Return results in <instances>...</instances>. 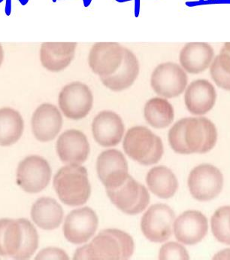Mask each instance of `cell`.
Listing matches in <instances>:
<instances>
[{
	"instance_id": "cell-29",
	"label": "cell",
	"mask_w": 230,
	"mask_h": 260,
	"mask_svg": "<svg viewBox=\"0 0 230 260\" xmlns=\"http://www.w3.org/2000/svg\"><path fill=\"white\" fill-rule=\"evenodd\" d=\"M211 231L222 244L230 245V206L218 208L211 219Z\"/></svg>"
},
{
	"instance_id": "cell-13",
	"label": "cell",
	"mask_w": 230,
	"mask_h": 260,
	"mask_svg": "<svg viewBox=\"0 0 230 260\" xmlns=\"http://www.w3.org/2000/svg\"><path fill=\"white\" fill-rule=\"evenodd\" d=\"M61 112L54 104L45 103L39 106L31 118L32 135L42 143L54 141L63 127Z\"/></svg>"
},
{
	"instance_id": "cell-16",
	"label": "cell",
	"mask_w": 230,
	"mask_h": 260,
	"mask_svg": "<svg viewBox=\"0 0 230 260\" xmlns=\"http://www.w3.org/2000/svg\"><path fill=\"white\" fill-rule=\"evenodd\" d=\"M217 92L214 85L206 79H197L186 86L184 103L188 111L194 116L207 114L215 105Z\"/></svg>"
},
{
	"instance_id": "cell-35",
	"label": "cell",
	"mask_w": 230,
	"mask_h": 260,
	"mask_svg": "<svg viewBox=\"0 0 230 260\" xmlns=\"http://www.w3.org/2000/svg\"><path fill=\"white\" fill-rule=\"evenodd\" d=\"M88 244L79 247L74 252L73 259H89L88 253Z\"/></svg>"
},
{
	"instance_id": "cell-4",
	"label": "cell",
	"mask_w": 230,
	"mask_h": 260,
	"mask_svg": "<svg viewBox=\"0 0 230 260\" xmlns=\"http://www.w3.org/2000/svg\"><path fill=\"white\" fill-rule=\"evenodd\" d=\"M187 85V74L181 65L174 62L158 65L150 76L152 89L158 96L166 99L182 94Z\"/></svg>"
},
{
	"instance_id": "cell-20",
	"label": "cell",
	"mask_w": 230,
	"mask_h": 260,
	"mask_svg": "<svg viewBox=\"0 0 230 260\" xmlns=\"http://www.w3.org/2000/svg\"><path fill=\"white\" fill-rule=\"evenodd\" d=\"M32 222L46 231L57 230L63 222L64 211L61 205L51 197H42L31 208Z\"/></svg>"
},
{
	"instance_id": "cell-7",
	"label": "cell",
	"mask_w": 230,
	"mask_h": 260,
	"mask_svg": "<svg viewBox=\"0 0 230 260\" xmlns=\"http://www.w3.org/2000/svg\"><path fill=\"white\" fill-rule=\"evenodd\" d=\"M175 220V214L170 207L165 204H156L151 205L143 215L141 232L151 242H165L173 234Z\"/></svg>"
},
{
	"instance_id": "cell-3",
	"label": "cell",
	"mask_w": 230,
	"mask_h": 260,
	"mask_svg": "<svg viewBox=\"0 0 230 260\" xmlns=\"http://www.w3.org/2000/svg\"><path fill=\"white\" fill-rule=\"evenodd\" d=\"M51 175V166L46 158L40 155H29L20 161L17 168V184L25 192L36 194L48 186Z\"/></svg>"
},
{
	"instance_id": "cell-1",
	"label": "cell",
	"mask_w": 230,
	"mask_h": 260,
	"mask_svg": "<svg viewBox=\"0 0 230 260\" xmlns=\"http://www.w3.org/2000/svg\"><path fill=\"white\" fill-rule=\"evenodd\" d=\"M53 184L60 200L68 206H82L91 197V185L84 166L62 167L54 176Z\"/></svg>"
},
{
	"instance_id": "cell-24",
	"label": "cell",
	"mask_w": 230,
	"mask_h": 260,
	"mask_svg": "<svg viewBox=\"0 0 230 260\" xmlns=\"http://www.w3.org/2000/svg\"><path fill=\"white\" fill-rule=\"evenodd\" d=\"M144 117L154 128H166L173 122L175 110L166 98L155 96L144 105Z\"/></svg>"
},
{
	"instance_id": "cell-28",
	"label": "cell",
	"mask_w": 230,
	"mask_h": 260,
	"mask_svg": "<svg viewBox=\"0 0 230 260\" xmlns=\"http://www.w3.org/2000/svg\"><path fill=\"white\" fill-rule=\"evenodd\" d=\"M18 219L23 227V241L21 250L15 259H29L33 256L39 247L40 238L38 232L30 221L25 218Z\"/></svg>"
},
{
	"instance_id": "cell-32",
	"label": "cell",
	"mask_w": 230,
	"mask_h": 260,
	"mask_svg": "<svg viewBox=\"0 0 230 260\" xmlns=\"http://www.w3.org/2000/svg\"><path fill=\"white\" fill-rule=\"evenodd\" d=\"M158 258L160 259H189V256L182 244L170 241L162 246Z\"/></svg>"
},
{
	"instance_id": "cell-21",
	"label": "cell",
	"mask_w": 230,
	"mask_h": 260,
	"mask_svg": "<svg viewBox=\"0 0 230 260\" xmlns=\"http://www.w3.org/2000/svg\"><path fill=\"white\" fill-rule=\"evenodd\" d=\"M23 235L19 219H0V256L15 259L21 250Z\"/></svg>"
},
{
	"instance_id": "cell-18",
	"label": "cell",
	"mask_w": 230,
	"mask_h": 260,
	"mask_svg": "<svg viewBox=\"0 0 230 260\" xmlns=\"http://www.w3.org/2000/svg\"><path fill=\"white\" fill-rule=\"evenodd\" d=\"M140 72L139 61L136 54L124 48V57L118 71L105 77H100L102 85L114 92H121L130 88L137 79Z\"/></svg>"
},
{
	"instance_id": "cell-15",
	"label": "cell",
	"mask_w": 230,
	"mask_h": 260,
	"mask_svg": "<svg viewBox=\"0 0 230 260\" xmlns=\"http://www.w3.org/2000/svg\"><path fill=\"white\" fill-rule=\"evenodd\" d=\"M208 230V219L199 211H186L175 218L173 233L178 242L194 245L204 239Z\"/></svg>"
},
{
	"instance_id": "cell-26",
	"label": "cell",
	"mask_w": 230,
	"mask_h": 260,
	"mask_svg": "<svg viewBox=\"0 0 230 260\" xmlns=\"http://www.w3.org/2000/svg\"><path fill=\"white\" fill-rule=\"evenodd\" d=\"M140 188L141 184L130 175L122 186L117 189H106V193L113 205L126 213L137 202Z\"/></svg>"
},
{
	"instance_id": "cell-11",
	"label": "cell",
	"mask_w": 230,
	"mask_h": 260,
	"mask_svg": "<svg viewBox=\"0 0 230 260\" xmlns=\"http://www.w3.org/2000/svg\"><path fill=\"white\" fill-rule=\"evenodd\" d=\"M124 48L118 43H95L88 54L91 71L99 77L112 75L124 60Z\"/></svg>"
},
{
	"instance_id": "cell-27",
	"label": "cell",
	"mask_w": 230,
	"mask_h": 260,
	"mask_svg": "<svg viewBox=\"0 0 230 260\" xmlns=\"http://www.w3.org/2000/svg\"><path fill=\"white\" fill-rule=\"evenodd\" d=\"M209 69L214 83L221 89L230 91V54L220 51L214 57Z\"/></svg>"
},
{
	"instance_id": "cell-9",
	"label": "cell",
	"mask_w": 230,
	"mask_h": 260,
	"mask_svg": "<svg viewBox=\"0 0 230 260\" xmlns=\"http://www.w3.org/2000/svg\"><path fill=\"white\" fill-rule=\"evenodd\" d=\"M99 219L89 207L71 211L65 219L63 232L65 238L74 244L88 242L96 233Z\"/></svg>"
},
{
	"instance_id": "cell-2",
	"label": "cell",
	"mask_w": 230,
	"mask_h": 260,
	"mask_svg": "<svg viewBox=\"0 0 230 260\" xmlns=\"http://www.w3.org/2000/svg\"><path fill=\"white\" fill-rule=\"evenodd\" d=\"M123 148L130 158L145 166L159 162L164 152L161 138L144 126L129 129L124 137Z\"/></svg>"
},
{
	"instance_id": "cell-5",
	"label": "cell",
	"mask_w": 230,
	"mask_h": 260,
	"mask_svg": "<svg viewBox=\"0 0 230 260\" xmlns=\"http://www.w3.org/2000/svg\"><path fill=\"white\" fill-rule=\"evenodd\" d=\"M58 104L65 117L74 121L83 119L93 108L92 91L83 82H70L60 91Z\"/></svg>"
},
{
	"instance_id": "cell-30",
	"label": "cell",
	"mask_w": 230,
	"mask_h": 260,
	"mask_svg": "<svg viewBox=\"0 0 230 260\" xmlns=\"http://www.w3.org/2000/svg\"><path fill=\"white\" fill-rule=\"evenodd\" d=\"M188 118H181L175 123L168 134V140L171 148L176 153L181 155L191 154L184 141V128Z\"/></svg>"
},
{
	"instance_id": "cell-19",
	"label": "cell",
	"mask_w": 230,
	"mask_h": 260,
	"mask_svg": "<svg viewBox=\"0 0 230 260\" xmlns=\"http://www.w3.org/2000/svg\"><path fill=\"white\" fill-rule=\"evenodd\" d=\"M214 58V50L206 43H189L180 51L181 68L189 74H200L207 71Z\"/></svg>"
},
{
	"instance_id": "cell-34",
	"label": "cell",
	"mask_w": 230,
	"mask_h": 260,
	"mask_svg": "<svg viewBox=\"0 0 230 260\" xmlns=\"http://www.w3.org/2000/svg\"><path fill=\"white\" fill-rule=\"evenodd\" d=\"M35 259H69L66 251L58 247H50L39 252Z\"/></svg>"
},
{
	"instance_id": "cell-36",
	"label": "cell",
	"mask_w": 230,
	"mask_h": 260,
	"mask_svg": "<svg viewBox=\"0 0 230 260\" xmlns=\"http://www.w3.org/2000/svg\"><path fill=\"white\" fill-rule=\"evenodd\" d=\"M214 259H230V248L224 249L214 255Z\"/></svg>"
},
{
	"instance_id": "cell-14",
	"label": "cell",
	"mask_w": 230,
	"mask_h": 260,
	"mask_svg": "<svg viewBox=\"0 0 230 260\" xmlns=\"http://www.w3.org/2000/svg\"><path fill=\"white\" fill-rule=\"evenodd\" d=\"M92 134L95 141L103 147H112L119 144L125 133V125L118 113L104 110L93 118Z\"/></svg>"
},
{
	"instance_id": "cell-22",
	"label": "cell",
	"mask_w": 230,
	"mask_h": 260,
	"mask_svg": "<svg viewBox=\"0 0 230 260\" xmlns=\"http://www.w3.org/2000/svg\"><path fill=\"white\" fill-rule=\"evenodd\" d=\"M146 183L154 194L163 199L173 197L178 188L176 176L166 166L151 168L147 173Z\"/></svg>"
},
{
	"instance_id": "cell-12",
	"label": "cell",
	"mask_w": 230,
	"mask_h": 260,
	"mask_svg": "<svg viewBox=\"0 0 230 260\" xmlns=\"http://www.w3.org/2000/svg\"><path fill=\"white\" fill-rule=\"evenodd\" d=\"M56 150L64 164L82 166L89 156L91 146L88 138L82 131L69 129L59 137Z\"/></svg>"
},
{
	"instance_id": "cell-37",
	"label": "cell",
	"mask_w": 230,
	"mask_h": 260,
	"mask_svg": "<svg viewBox=\"0 0 230 260\" xmlns=\"http://www.w3.org/2000/svg\"><path fill=\"white\" fill-rule=\"evenodd\" d=\"M4 49H3V46L0 44V68H1L2 64L3 63V61H4Z\"/></svg>"
},
{
	"instance_id": "cell-6",
	"label": "cell",
	"mask_w": 230,
	"mask_h": 260,
	"mask_svg": "<svg viewBox=\"0 0 230 260\" xmlns=\"http://www.w3.org/2000/svg\"><path fill=\"white\" fill-rule=\"evenodd\" d=\"M191 196L200 202L212 200L220 194L223 187V176L217 167L203 164L189 173L187 180Z\"/></svg>"
},
{
	"instance_id": "cell-25",
	"label": "cell",
	"mask_w": 230,
	"mask_h": 260,
	"mask_svg": "<svg viewBox=\"0 0 230 260\" xmlns=\"http://www.w3.org/2000/svg\"><path fill=\"white\" fill-rule=\"evenodd\" d=\"M89 259H121V250L114 236L102 231L88 244Z\"/></svg>"
},
{
	"instance_id": "cell-23",
	"label": "cell",
	"mask_w": 230,
	"mask_h": 260,
	"mask_svg": "<svg viewBox=\"0 0 230 260\" xmlns=\"http://www.w3.org/2000/svg\"><path fill=\"white\" fill-rule=\"evenodd\" d=\"M24 121L21 113L12 107L0 108V146L8 147L21 140Z\"/></svg>"
},
{
	"instance_id": "cell-38",
	"label": "cell",
	"mask_w": 230,
	"mask_h": 260,
	"mask_svg": "<svg viewBox=\"0 0 230 260\" xmlns=\"http://www.w3.org/2000/svg\"><path fill=\"white\" fill-rule=\"evenodd\" d=\"M222 51H224V52L228 53V54H230V43H226L223 45V47L221 49Z\"/></svg>"
},
{
	"instance_id": "cell-33",
	"label": "cell",
	"mask_w": 230,
	"mask_h": 260,
	"mask_svg": "<svg viewBox=\"0 0 230 260\" xmlns=\"http://www.w3.org/2000/svg\"><path fill=\"white\" fill-rule=\"evenodd\" d=\"M149 203H150V194H149L148 190L145 186L141 184L140 194L137 202L131 209L129 210L126 213V214L137 215L138 213L143 212L147 208Z\"/></svg>"
},
{
	"instance_id": "cell-10",
	"label": "cell",
	"mask_w": 230,
	"mask_h": 260,
	"mask_svg": "<svg viewBox=\"0 0 230 260\" xmlns=\"http://www.w3.org/2000/svg\"><path fill=\"white\" fill-rule=\"evenodd\" d=\"M184 141L191 154L207 153L217 143V127L207 118H188L184 128Z\"/></svg>"
},
{
	"instance_id": "cell-8",
	"label": "cell",
	"mask_w": 230,
	"mask_h": 260,
	"mask_svg": "<svg viewBox=\"0 0 230 260\" xmlns=\"http://www.w3.org/2000/svg\"><path fill=\"white\" fill-rule=\"evenodd\" d=\"M96 171L106 189L120 187L130 177L127 159L118 149H106L98 156Z\"/></svg>"
},
{
	"instance_id": "cell-31",
	"label": "cell",
	"mask_w": 230,
	"mask_h": 260,
	"mask_svg": "<svg viewBox=\"0 0 230 260\" xmlns=\"http://www.w3.org/2000/svg\"><path fill=\"white\" fill-rule=\"evenodd\" d=\"M103 232L111 235L116 238L121 247V259H129L132 257L134 253L135 243L130 235L117 229H107L103 230Z\"/></svg>"
},
{
	"instance_id": "cell-17",
	"label": "cell",
	"mask_w": 230,
	"mask_h": 260,
	"mask_svg": "<svg viewBox=\"0 0 230 260\" xmlns=\"http://www.w3.org/2000/svg\"><path fill=\"white\" fill-rule=\"evenodd\" d=\"M77 46L76 43H43L40 48V62L48 71H63L74 60Z\"/></svg>"
}]
</instances>
